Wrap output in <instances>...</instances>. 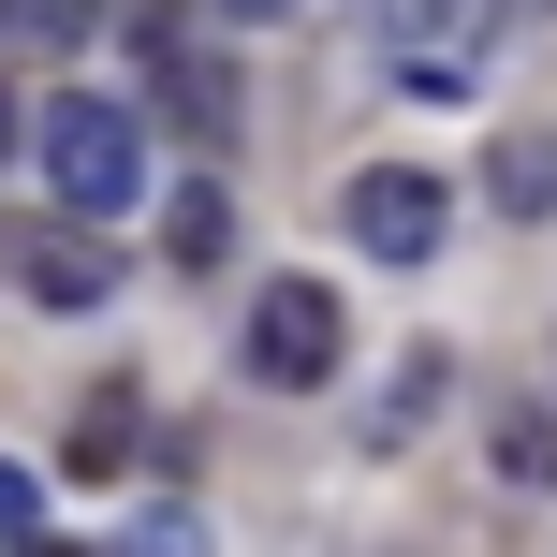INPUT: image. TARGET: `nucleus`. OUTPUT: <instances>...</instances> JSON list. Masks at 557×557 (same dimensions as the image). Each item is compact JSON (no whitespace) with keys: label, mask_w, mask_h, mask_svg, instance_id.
<instances>
[{"label":"nucleus","mask_w":557,"mask_h":557,"mask_svg":"<svg viewBox=\"0 0 557 557\" xmlns=\"http://www.w3.org/2000/svg\"><path fill=\"white\" fill-rule=\"evenodd\" d=\"M29 162H45V206L88 221V235L147 206V133L103 103V88H45V103H29Z\"/></svg>","instance_id":"1"},{"label":"nucleus","mask_w":557,"mask_h":557,"mask_svg":"<svg viewBox=\"0 0 557 557\" xmlns=\"http://www.w3.org/2000/svg\"><path fill=\"white\" fill-rule=\"evenodd\" d=\"M0 278H15L29 308H59V323H74V308L117 294V250H103L88 221H59V206H45V221H0Z\"/></svg>","instance_id":"2"},{"label":"nucleus","mask_w":557,"mask_h":557,"mask_svg":"<svg viewBox=\"0 0 557 557\" xmlns=\"http://www.w3.org/2000/svg\"><path fill=\"white\" fill-rule=\"evenodd\" d=\"M250 382H278V396H323V382H337V294H323V278H264V308H250Z\"/></svg>","instance_id":"3"},{"label":"nucleus","mask_w":557,"mask_h":557,"mask_svg":"<svg viewBox=\"0 0 557 557\" xmlns=\"http://www.w3.org/2000/svg\"><path fill=\"white\" fill-rule=\"evenodd\" d=\"M396 45H411V88H470L499 45V0H396Z\"/></svg>","instance_id":"4"},{"label":"nucleus","mask_w":557,"mask_h":557,"mask_svg":"<svg viewBox=\"0 0 557 557\" xmlns=\"http://www.w3.org/2000/svg\"><path fill=\"white\" fill-rule=\"evenodd\" d=\"M337 221H352V250H382V264H425V250H441V191H425L411 162L352 176V206H337Z\"/></svg>","instance_id":"5"},{"label":"nucleus","mask_w":557,"mask_h":557,"mask_svg":"<svg viewBox=\"0 0 557 557\" xmlns=\"http://www.w3.org/2000/svg\"><path fill=\"white\" fill-rule=\"evenodd\" d=\"M147 74L176 88V117H191V147H221V133H235V74H221L206 45H176V15H147Z\"/></svg>","instance_id":"6"},{"label":"nucleus","mask_w":557,"mask_h":557,"mask_svg":"<svg viewBox=\"0 0 557 557\" xmlns=\"http://www.w3.org/2000/svg\"><path fill=\"white\" fill-rule=\"evenodd\" d=\"M484 455H499L513 484H557V425L529 411V396H499V425H484Z\"/></svg>","instance_id":"7"},{"label":"nucleus","mask_w":557,"mask_h":557,"mask_svg":"<svg viewBox=\"0 0 557 557\" xmlns=\"http://www.w3.org/2000/svg\"><path fill=\"white\" fill-rule=\"evenodd\" d=\"M221 235H235V221H221V191H206V176H191V191L162 206V250H176V264L206 278V264H221Z\"/></svg>","instance_id":"8"},{"label":"nucleus","mask_w":557,"mask_h":557,"mask_svg":"<svg viewBox=\"0 0 557 557\" xmlns=\"http://www.w3.org/2000/svg\"><path fill=\"white\" fill-rule=\"evenodd\" d=\"M499 206H513V221H543V206H557V147H543V133L499 147Z\"/></svg>","instance_id":"9"},{"label":"nucleus","mask_w":557,"mask_h":557,"mask_svg":"<svg viewBox=\"0 0 557 557\" xmlns=\"http://www.w3.org/2000/svg\"><path fill=\"white\" fill-rule=\"evenodd\" d=\"M0 45H88V0H0Z\"/></svg>","instance_id":"10"},{"label":"nucleus","mask_w":557,"mask_h":557,"mask_svg":"<svg viewBox=\"0 0 557 557\" xmlns=\"http://www.w3.org/2000/svg\"><path fill=\"white\" fill-rule=\"evenodd\" d=\"M117 396H133V382H103V396H88V425H74V470H117V455H133V411H117Z\"/></svg>","instance_id":"11"},{"label":"nucleus","mask_w":557,"mask_h":557,"mask_svg":"<svg viewBox=\"0 0 557 557\" xmlns=\"http://www.w3.org/2000/svg\"><path fill=\"white\" fill-rule=\"evenodd\" d=\"M117 557H206V529H191V513H176V499H147L133 529H117Z\"/></svg>","instance_id":"12"},{"label":"nucleus","mask_w":557,"mask_h":557,"mask_svg":"<svg viewBox=\"0 0 557 557\" xmlns=\"http://www.w3.org/2000/svg\"><path fill=\"white\" fill-rule=\"evenodd\" d=\"M0 543H15V557H29V543H45V484H29V470H15V455H0Z\"/></svg>","instance_id":"13"},{"label":"nucleus","mask_w":557,"mask_h":557,"mask_svg":"<svg viewBox=\"0 0 557 557\" xmlns=\"http://www.w3.org/2000/svg\"><path fill=\"white\" fill-rule=\"evenodd\" d=\"M0 162H29V117H15V103H0Z\"/></svg>","instance_id":"14"},{"label":"nucleus","mask_w":557,"mask_h":557,"mask_svg":"<svg viewBox=\"0 0 557 557\" xmlns=\"http://www.w3.org/2000/svg\"><path fill=\"white\" fill-rule=\"evenodd\" d=\"M221 15H250V29H278V15H294V0H221Z\"/></svg>","instance_id":"15"},{"label":"nucleus","mask_w":557,"mask_h":557,"mask_svg":"<svg viewBox=\"0 0 557 557\" xmlns=\"http://www.w3.org/2000/svg\"><path fill=\"white\" fill-rule=\"evenodd\" d=\"M29 557H88V543H29Z\"/></svg>","instance_id":"16"}]
</instances>
